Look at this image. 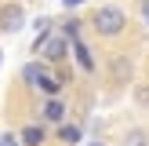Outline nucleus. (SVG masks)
<instances>
[{"label":"nucleus","instance_id":"f257e3e1","mask_svg":"<svg viewBox=\"0 0 149 146\" xmlns=\"http://www.w3.org/2000/svg\"><path fill=\"white\" fill-rule=\"evenodd\" d=\"M91 26L98 29L102 36H116V33H124V26H127V15H124L116 4H106V7H98V11H95Z\"/></svg>","mask_w":149,"mask_h":146},{"label":"nucleus","instance_id":"f03ea898","mask_svg":"<svg viewBox=\"0 0 149 146\" xmlns=\"http://www.w3.org/2000/svg\"><path fill=\"white\" fill-rule=\"evenodd\" d=\"M33 51H40L47 62H62L65 51H73V44H69V36H65V33H55V29H51V33H40V36H36Z\"/></svg>","mask_w":149,"mask_h":146},{"label":"nucleus","instance_id":"7ed1b4c3","mask_svg":"<svg viewBox=\"0 0 149 146\" xmlns=\"http://www.w3.org/2000/svg\"><path fill=\"white\" fill-rule=\"evenodd\" d=\"M22 18H26V11H22L18 4H15V7H4V11H0V29H4V33H15V29L26 26Z\"/></svg>","mask_w":149,"mask_h":146},{"label":"nucleus","instance_id":"20e7f679","mask_svg":"<svg viewBox=\"0 0 149 146\" xmlns=\"http://www.w3.org/2000/svg\"><path fill=\"white\" fill-rule=\"evenodd\" d=\"M73 58H77V66H80L84 73H95V69H98V62H95L91 48H87L84 40H77V44H73Z\"/></svg>","mask_w":149,"mask_h":146},{"label":"nucleus","instance_id":"39448f33","mask_svg":"<svg viewBox=\"0 0 149 146\" xmlns=\"http://www.w3.org/2000/svg\"><path fill=\"white\" fill-rule=\"evenodd\" d=\"M44 77H47V66H40V62H29L26 69H22V80H26L29 88H40Z\"/></svg>","mask_w":149,"mask_h":146},{"label":"nucleus","instance_id":"423d86ee","mask_svg":"<svg viewBox=\"0 0 149 146\" xmlns=\"http://www.w3.org/2000/svg\"><path fill=\"white\" fill-rule=\"evenodd\" d=\"M40 117H44V121H51V124H62V121H65V106H62L58 99H47V102H44V110H40Z\"/></svg>","mask_w":149,"mask_h":146},{"label":"nucleus","instance_id":"0eeeda50","mask_svg":"<svg viewBox=\"0 0 149 146\" xmlns=\"http://www.w3.org/2000/svg\"><path fill=\"white\" fill-rule=\"evenodd\" d=\"M44 139H47L44 124H29V128H22V142H26V146H44Z\"/></svg>","mask_w":149,"mask_h":146},{"label":"nucleus","instance_id":"6e6552de","mask_svg":"<svg viewBox=\"0 0 149 146\" xmlns=\"http://www.w3.org/2000/svg\"><path fill=\"white\" fill-rule=\"evenodd\" d=\"M58 88H62V73H55V69H47V77H44V84H40V91H47V95H55Z\"/></svg>","mask_w":149,"mask_h":146},{"label":"nucleus","instance_id":"1a4fd4ad","mask_svg":"<svg viewBox=\"0 0 149 146\" xmlns=\"http://www.w3.org/2000/svg\"><path fill=\"white\" fill-rule=\"evenodd\" d=\"M58 139L77 146V142H80V128H77V124H62V128H58Z\"/></svg>","mask_w":149,"mask_h":146},{"label":"nucleus","instance_id":"9d476101","mask_svg":"<svg viewBox=\"0 0 149 146\" xmlns=\"http://www.w3.org/2000/svg\"><path fill=\"white\" fill-rule=\"evenodd\" d=\"M127 69H131V62L124 55H116L113 58V73H116V80H127Z\"/></svg>","mask_w":149,"mask_h":146},{"label":"nucleus","instance_id":"9b49d317","mask_svg":"<svg viewBox=\"0 0 149 146\" xmlns=\"http://www.w3.org/2000/svg\"><path fill=\"white\" fill-rule=\"evenodd\" d=\"M62 33L69 36L73 44H77V40H80V22H77V18H73V22H65V26H62Z\"/></svg>","mask_w":149,"mask_h":146},{"label":"nucleus","instance_id":"f8f14e48","mask_svg":"<svg viewBox=\"0 0 149 146\" xmlns=\"http://www.w3.org/2000/svg\"><path fill=\"white\" fill-rule=\"evenodd\" d=\"M127 146H146V135H142V131H135V135H127Z\"/></svg>","mask_w":149,"mask_h":146},{"label":"nucleus","instance_id":"ddd939ff","mask_svg":"<svg viewBox=\"0 0 149 146\" xmlns=\"http://www.w3.org/2000/svg\"><path fill=\"white\" fill-rule=\"evenodd\" d=\"M135 95H138V102H142V106H149V88H138Z\"/></svg>","mask_w":149,"mask_h":146},{"label":"nucleus","instance_id":"4468645a","mask_svg":"<svg viewBox=\"0 0 149 146\" xmlns=\"http://www.w3.org/2000/svg\"><path fill=\"white\" fill-rule=\"evenodd\" d=\"M0 146H18V142H15V135H0Z\"/></svg>","mask_w":149,"mask_h":146},{"label":"nucleus","instance_id":"2eb2a0df","mask_svg":"<svg viewBox=\"0 0 149 146\" xmlns=\"http://www.w3.org/2000/svg\"><path fill=\"white\" fill-rule=\"evenodd\" d=\"M62 4H65V7H77V4H84V0H62Z\"/></svg>","mask_w":149,"mask_h":146},{"label":"nucleus","instance_id":"dca6fc26","mask_svg":"<svg viewBox=\"0 0 149 146\" xmlns=\"http://www.w3.org/2000/svg\"><path fill=\"white\" fill-rule=\"evenodd\" d=\"M142 11H146V22H149V0H146V4H142Z\"/></svg>","mask_w":149,"mask_h":146},{"label":"nucleus","instance_id":"f3484780","mask_svg":"<svg viewBox=\"0 0 149 146\" xmlns=\"http://www.w3.org/2000/svg\"><path fill=\"white\" fill-rule=\"evenodd\" d=\"M91 146H98V142H91Z\"/></svg>","mask_w":149,"mask_h":146}]
</instances>
